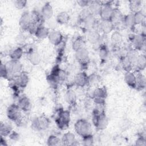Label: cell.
<instances>
[{"mask_svg": "<svg viewBox=\"0 0 146 146\" xmlns=\"http://www.w3.org/2000/svg\"><path fill=\"white\" fill-rule=\"evenodd\" d=\"M76 59L81 64H86L89 60V53L85 48H81L75 51Z\"/></svg>", "mask_w": 146, "mask_h": 146, "instance_id": "10", "label": "cell"}, {"mask_svg": "<svg viewBox=\"0 0 146 146\" xmlns=\"http://www.w3.org/2000/svg\"><path fill=\"white\" fill-rule=\"evenodd\" d=\"M23 50L21 47H17L11 51L9 54L11 60H19L23 55Z\"/></svg>", "mask_w": 146, "mask_h": 146, "instance_id": "31", "label": "cell"}, {"mask_svg": "<svg viewBox=\"0 0 146 146\" xmlns=\"http://www.w3.org/2000/svg\"><path fill=\"white\" fill-rule=\"evenodd\" d=\"M9 136H10V138L14 140H16L18 139V137H19V135L18 133H17L15 132H11V133L9 135Z\"/></svg>", "mask_w": 146, "mask_h": 146, "instance_id": "46", "label": "cell"}, {"mask_svg": "<svg viewBox=\"0 0 146 146\" xmlns=\"http://www.w3.org/2000/svg\"><path fill=\"white\" fill-rule=\"evenodd\" d=\"M22 111L20 109L17 104H12L7 108V116L10 120L13 121L17 123H21L22 120Z\"/></svg>", "mask_w": 146, "mask_h": 146, "instance_id": "3", "label": "cell"}, {"mask_svg": "<svg viewBox=\"0 0 146 146\" xmlns=\"http://www.w3.org/2000/svg\"><path fill=\"white\" fill-rule=\"evenodd\" d=\"M47 144L49 146H56L62 145L61 140L55 135H50L47 140Z\"/></svg>", "mask_w": 146, "mask_h": 146, "instance_id": "35", "label": "cell"}, {"mask_svg": "<svg viewBox=\"0 0 146 146\" xmlns=\"http://www.w3.org/2000/svg\"><path fill=\"white\" fill-rule=\"evenodd\" d=\"M123 22L124 25L128 28H133L136 25L134 15L132 13L128 14L123 17Z\"/></svg>", "mask_w": 146, "mask_h": 146, "instance_id": "29", "label": "cell"}, {"mask_svg": "<svg viewBox=\"0 0 146 146\" xmlns=\"http://www.w3.org/2000/svg\"><path fill=\"white\" fill-rule=\"evenodd\" d=\"M92 121L95 126L99 130L106 129L108 124V119L105 113L96 109L93 114Z\"/></svg>", "mask_w": 146, "mask_h": 146, "instance_id": "1", "label": "cell"}, {"mask_svg": "<svg viewBox=\"0 0 146 146\" xmlns=\"http://www.w3.org/2000/svg\"><path fill=\"white\" fill-rule=\"evenodd\" d=\"M123 67L126 71H131L133 67V64L130 59L127 57H125L123 60Z\"/></svg>", "mask_w": 146, "mask_h": 146, "instance_id": "40", "label": "cell"}, {"mask_svg": "<svg viewBox=\"0 0 146 146\" xmlns=\"http://www.w3.org/2000/svg\"><path fill=\"white\" fill-rule=\"evenodd\" d=\"M69 19L70 15L66 11H62L56 16V21L60 24H66L69 21Z\"/></svg>", "mask_w": 146, "mask_h": 146, "instance_id": "32", "label": "cell"}, {"mask_svg": "<svg viewBox=\"0 0 146 146\" xmlns=\"http://www.w3.org/2000/svg\"><path fill=\"white\" fill-rule=\"evenodd\" d=\"M19 24L20 27L25 30H27L29 26L31 24V19L30 14L27 11H25L21 15Z\"/></svg>", "mask_w": 146, "mask_h": 146, "instance_id": "8", "label": "cell"}, {"mask_svg": "<svg viewBox=\"0 0 146 146\" xmlns=\"http://www.w3.org/2000/svg\"><path fill=\"white\" fill-rule=\"evenodd\" d=\"M40 14L43 19L48 20L52 18L53 15V9L50 3L47 2L43 6Z\"/></svg>", "mask_w": 146, "mask_h": 146, "instance_id": "15", "label": "cell"}, {"mask_svg": "<svg viewBox=\"0 0 146 146\" xmlns=\"http://www.w3.org/2000/svg\"><path fill=\"white\" fill-rule=\"evenodd\" d=\"M84 45H85V43L84 40L80 37H78L73 41L72 44V49L75 51H76L81 48H84Z\"/></svg>", "mask_w": 146, "mask_h": 146, "instance_id": "34", "label": "cell"}, {"mask_svg": "<svg viewBox=\"0 0 146 146\" xmlns=\"http://www.w3.org/2000/svg\"><path fill=\"white\" fill-rule=\"evenodd\" d=\"M124 81L129 87L135 88L136 86V77L131 71H127L124 75Z\"/></svg>", "mask_w": 146, "mask_h": 146, "instance_id": "21", "label": "cell"}, {"mask_svg": "<svg viewBox=\"0 0 146 146\" xmlns=\"http://www.w3.org/2000/svg\"><path fill=\"white\" fill-rule=\"evenodd\" d=\"M28 59L33 65L36 66L40 63L41 57L38 52L31 51L28 55Z\"/></svg>", "mask_w": 146, "mask_h": 146, "instance_id": "26", "label": "cell"}, {"mask_svg": "<svg viewBox=\"0 0 146 146\" xmlns=\"http://www.w3.org/2000/svg\"><path fill=\"white\" fill-rule=\"evenodd\" d=\"M49 33L50 31L44 25L41 24L37 27L34 34L36 38L40 39H43L48 37Z\"/></svg>", "mask_w": 146, "mask_h": 146, "instance_id": "20", "label": "cell"}, {"mask_svg": "<svg viewBox=\"0 0 146 146\" xmlns=\"http://www.w3.org/2000/svg\"><path fill=\"white\" fill-rule=\"evenodd\" d=\"M47 81L50 87L54 89H55L58 87L59 82L58 78L52 74L47 76Z\"/></svg>", "mask_w": 146, "mask_h": 146, "instance_id": "33", "label": "cell"}, {"mask_svg": "<svg viewBox=\"0 0 146 146\" xmlns=\"http://www.w3.org/2000/svg\"><path fill=\"white\" fill-rule=\"evenodd\" d=\"M111 21L115 24H117L123 22V16L120 12V11L118 9H113L112 14L111 18Z\"/></svg>", "mask_w": 146, "mask_h": 146, "instance_id": "25", "label": "cell"}, {"mask_svg": "<svg viewBox=\"0 0 146 146\" xmlns=\"http://www.w3.org/2000/svg\"><path fill=\"white\" fill-rule=\"evenodd\" d=\"M145 35L138 34L132 37V43L136 49L140 50L145 46Z\"/></svg>", "mask_w": 146, "mask_h": 146, "instance_id": "13", "label": "cell"}, {"mask_svg": "<svg viewBox=\"0 0 146 146\" xmlns=\"http://www.w3.org/2000/svg\"><path fill=\"white\" fill-rule=\"evenodd\" d=\"M50 125V120L45 115H40L34 117L31 124V128L36 131L46 129Z\"/></svg>", "mask_w": 146, "mask_h": 146, "instance_id": "2", "label": "cell"}, {"mask_svg": "<svg viewBox=\"0 0 146 146\" xmlns=\"http://www.w3.org/2000/svg\"><path fill=\"white\" fill-rule=\"evenodd\" d=\"M47 38L51 43L56 46L59 44L62 41L63 35L59 31L52 30L50 31Z\"/></svg>", "mask_w": 146, "mask_h": 146, "instance_id": "11", "label": "cell"}, {"mask_svg": "<svg viewBox=\"0 0 146 146\" xmlns=\"http://www.w3.org/2000/svg\"><path fill=\"white\" fill-rule=\"evenodd\" d=\"M12 132V127L11 125L7 123H1L0 125V133L1 136L5 137L9 136Z\"/></svg>", "mask_w": 146, "mask_h": 146, "instance_id": "27", "label": "cell"}, {"mask_svg": "<svg viewBox=\"0 0 146 146\" xmlns=\"http://www.w3.org/2000/svg\"><path fill=\"white\" fill-rule=\"evenodd\" d=\"M82 142L83 145L86 146H90L94 145V137L91 134L87 135L82 137Z\"/></svg>", "mask_w": 146, "mask_h": 146, "instance_id": "38", "label": "cell"}, {"mask_svg": "<svg viewBox=\"0 0 146 146\" xmlns=\"http://www.w3.org/2000/svg\"><path fill=\"white\" fill-rule=\"evenodd\" d=\"M146 140L144 138V137L140 136L139 137L136 141V145H139V146H144L146 145Z\"/></svg>", "mask_w": 146, "mask_h": 146, "instance_id": "44", "label": "cell"}, {"mask_svg": "<svg viewBox=\"0 0 146 146\" xmlns=\"http://www.w3.org/2000/svg\"><path fill=\"white\" fill-rule=\"evenodd\" d=\"M100 34L97 30H92L88 31L87 35L88 40L92 44L97 43L100 40Z\"/></svg>", "mask_w": 146, "mask_h": 146, "instance_id": "24", "label": "cell"}, {"mask_svg": "<svg viewBox=\"0 0 146 146\" xmlns=\"http://www.w3.org/2000/svg\"><path fill=\"white\" fill-rule=\"evenodd\" d=\"M90 2V1H86V0H80V1H77V3L79 4V5L83 7L88 6Z\"/></svg>", "mask_w": 146, "mask_h": 146, "instance_id": "45", "label": "cell"}, {"mask_svg": "<svg viewBox=\"0 0 146 146\" xmlns=\"http://www.w3.org/2000/svg\"><path fill=\"white\" fill-rule=\"evenodd\" d=\"M27 4V1L26 0H17L14 2L15 7L18 9L21 10L23 9Z\"/></svg>", "mask_w": 146, "mask_h": 146, "instance_id": "41", "label": "cell"}, {"mask_svg": "<svg viewBox=\"0 0 146 146\" xmlns=\"http://www.w3.org/2000/svg\"><path fill=\"white\" fill-rule=\"evenodd\" d=\"M99 54L100 58L101 59H105L108 55V51L106 47L103 45L101 47H100Z\"/></svg>", "mask_w": 146, "mask_h": 146, "instance_id": "42", "label": "cell"}, {"mask_svg": "<svg viewBox=\"0 0 146 146\" xmlns=\"http://www.w3.org/2000/svg\"><path fill=\"white\" fill-rule=\"evenodd\" d=\"M93 96L95 100H104L107 96V91L104 87L97 88L94 90Z\"/></svg>", "mask_w": 146, "mask_h": 146, "instance_id": "23", "label": "cell"}, {"mask_svg": "<svg viewBox=\"0 0 146 146\" xmlns=\"http://www.w3.org/2000/svg\"><path fill=\"white\" fill-rule=\"evenodd\" d=\"M134 66H136L139 70H143L145 69L146 66V58L144 55H138L136 61L135 62Z\"/></svg>", "mask_w": 146, "mask_h": 146, "instance_id": "30", "label": "cell"}, {"mask_svg": "<svg viewBox=\"0 0 146 146\" xmlns=\"http://www.w3.org/2000/svg\"><path fill=\"white\" fill-rule=\"evenodd\" d=\"M17 105L20 109L24 112H27L31 108V102L30 99L26 96H23L18 100Z\"/></svg>", "mask_w": 146, "mask_h": 146, "instance_id": "18", "label": "cell"}, {"mask_svg": "<svg viewBox=\"0 0 146 146\" xmlns=\"http://www.w3.org/2000/svg\"><path fill=\"white\" fill-rule=\"evenodd\" d=\"M74 128L76 133L82 137L90 134L91 125L85 119L78 120L75 123Z\"/></svg>", "mask_w": 146, "mask_h": 146, "instance_id": "4", "label": "cell"}, {"mask_svg": "<svg viewBox=\"0 0 146 146\" xmlns=\"http://www.w3.org/2000/svg\"><path fill=\"white\" fill-rule=\"evenodd\" d=\"M84 23V27L88 31L92 30H96V26L98 27V25H97L96 20L92 14H90L87 17L83 20Z\"/></svg>", "mask_w": 146, "mask_h": 146, "instance_id": "14", "label": "cell"}, {"mask_svg": "<svg viewBox=\"0 0 146 146\" xmlns=\"http://www.w3.org/2000/svg\"><path fill=\"white\" fill-rule=\"evenodd\" d=\"M64 98L66 102L68 104L70 105H74L76 103L77 96L75 92L73 90L69 89L66 92Z\"/></svg>", "mask_w": 146, "mask_h": 146, "instance_id": "22", "label": "cell"}, {"mask_svg": "<svg viewBox=\"0 0 146 146\" xmlns=\"http://www.w3.org/2000/svg\"><path fill=\"white\" fill-rule=\"evenodd\" d=\"M5 65L8 72V77L9 76L15 77L22 71V65L19 60H10Z\"/></svg>", "mask_w": 146, "mask_h": 146, "instance_id": "6", "label": "cell"}, {"mask_svg": "<svg viewBox=\"0 0 146 146\" xmlns=\"http://www.w3.org/2000/svg\"><path fill=\"white\" fill-rule=\"evenodd\" d=\"M15 83L17 87L25 88L29 83V78L28 74L25 71H22L15 77Z\"/></svg>", "mask_w": 146, "mask_h": 146, "instance_id": "7", "label": "cell"}, {"mask_svg": "<svg viewBox=\"0 0 146 146\" xmlns=\"http://www.w3.org/2000/svg\"><path fill=\"white\" fill-rule=\"evenodd\" d=\"M136 87H137L140 88H144L145 86V76L142 74H138L137 75H136Z\"/></svg>", "mask_w": 146, "mask_h": 146, "instance_id": "37", "label": "cell"}, {"mask_svg": "<svg viewBox=\"0 0 146 146\" xmlns=\"http://www.w3.org/2000/svg\"><path fill=\"white\" fill-rule=\"evenodd\" d=\"M70 121V113L68 111L62 110L59 111L56 118V123L58 127L61 129H66Z\"/></svg>", "mask_w": 146, "mask_h": 146, "instance_id": "5", "label": "cell"}, {"mask_svg": "<svg viewBox=\"0 0 146 146\" xmlns=\"http://www.w3.org/2000/svg\"><path fill=\"white\" fill-rule=\"evenodd\" d=\"M75 141V136L71 132L65 133L61 139L62 145H74Z\"/></svg>", "mask_w": 146, "mask_h": 146, "instance_id": "17", "label": "cell"}, {"mask_svg": "<svg viewBox=\"0 0 146 146\" xmlns=\"http://www.w3.org/2000/svg\"><path fill=\"white\" fill-rule=\"evenodd\" d=\"M113 9V8H112V6L108 3L102 4V9L99 15L102 20H110L112 14Z\"/></svg>", "mask_w": 146, "mask_h": 146, "instance_id": "9", "label": "cell"}, {"mask_svg": "<svg viewBox=\"0 0 146 146\" xmlns=\"http://www.w3.org/2000/svg\"><path fill=\"white\" fill-rule=\"evenodd\" d=\"M0 74L1 76L3 78H8V72L6 67L5 64H3L1 63V66H0Z\"/></svg>", "mask_w": 146, "mask_h": 146, "instance_id": "43", "label": "cell"}, {"mask_svg": "<svg viewBox=\"0 0 146 146\" xmlns=\"http://www.w3.org/2000/svg\"><path fill=\"white\" fill-rule=\"evenodd\" d=\"M98 28L104 34H109L114 29V25L111 20H102L98 24Z\"/></svg>", "mask_w": 146, "mask_h": 146, "instance_id": "12", "label": "cell"}, {"mask_svg": "<svg viewBox=\"0 0 146 146\" xmlns=\"http://www.w3.org/2000/svg\"><path fill=\"white\" fill-rule=\"evenodd\" d=\"M74 83L79 87H84L88 83V76L85 72H79L75 76Z\"/></svg>", "mask_w": 146, "mask_h": 146, "instance_id": "16", "label": "cell"}, {"mask_svg": "<svg viewBox=\"0 0 146 146\" xmlns=\"http://www.w3.org/2000/svg\"><path fill=\"white\" fill-rule=\"evenodd\" d=\"M134 18L135 21L136 25H141L142 26L145 27V16L144 14L141 11L139 10L137 12H135L134 14Z\"/></svg>", "mask_w": 146, "mask_h": 146, "instance_id": "28", "label": "cell"}, {"mask_svg": "<svg viewBox=\"0 0 146 146\" xmlns=\"http://www.w3.org/2000/svg\"><path fill=\"white\" fill-rule=\"evenodd\" d=\"M111 40L114 44H119L122 42L123 37L121 34L117 31L113 32L111 36Z\"/></svg>", "mask_w": 146, "mask_h": 146, "instance_id": "36", "label": "cell"}, {"mask_svg": "<svg viewBox=\"0 0 146 146\" xmlns=\"http://www.w3.org/2000/svg\"><path fill=\"white\" fill-rule=\"evenodd\" d=\"M102 4L99 1H90L88 5V9L93 15H100Z\"/></svg>", "mask_w": 146, "mask_h": 146, "instance_id": "19", "label": "cell"}, {"mask_svg": "<svg viewBox=\"0 0 146 146\" xmlns=\"http://www.w3.org/2000/svg\"><path fill=\"white\" fill-rule=\"evenodd\" d=\"M129 8L131 11L135 13L140 10V7L141 6L140 1H129Z\"/></svg>", "mask_w": 146, "mask_h": 146, "instance_id": "39", "label": "cell"}]
</instances>
